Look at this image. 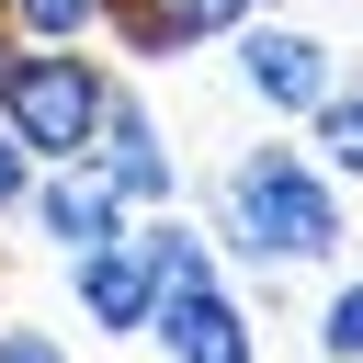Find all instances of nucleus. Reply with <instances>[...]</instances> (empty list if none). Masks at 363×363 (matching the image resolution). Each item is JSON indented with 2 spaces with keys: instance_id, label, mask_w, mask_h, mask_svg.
I'll return each mask as SVG.
<instances>
[{
  "instance_id": "f257e3e1",
  "label": "nucleus",
  "mask_w": 363,
  "mask_h": 363,
  "mask_svg": "<svg viewBox=\"0 0 363 363\" xmlns=\"http://www.w3.org/2000/svg\"><path fill=\"white\" fill-rule=\"evenodd\" d=\"M204 238H216V261H238V272H318V261L352 250V193H340L295 136H261V147H238V159L204 182Z\"/></svg>"
},
{
  "instance_id": "f03ea898",
  "label": "nucleus",
  "mask_w": 363,
  "mask_h": 363,
  "mask_svg": "<svg viewBox=\"0 0 363 363\" xmlns=\"http://www.w3.org/2000/svg\"><path fill=\"white\" fill-rule=\"evenodd\" d=\"M102 102H113V68L91 45H23L11 57V91H0V125H11V147L34 170H57V159H91Z\"/></svg>"
},
{
  "instance_id": "7ed1b4c3",
  "label": "nucleus",
  "mask_w": 363,
  "mask_h": 363,
  "mask_svg": "<svg viewBox=\"0 0 363 363\" xmlns=\"http://www.w3.org/2000/svg\"><path fill=\"white\" fill-rule=\"evenodd\" d=\"M91 170L113 182V204H125V216H170V204H182V159H170V125L147 113V91H136V79H113V102H102Z\"/></svg>"
},
{
  "instance_id": "20e7f679",
  "label": "nucleus",
  "mask_w": 363,
  "mask_h": 363,
  "mask_svg": "<svg viewBox=\"0 0 363 363\" xmlns=\"http://www.w3.org/2000/svg\"><path fill=\"white\" fill-rule=\"evenodd\" d=\"M227 45H238V91H250L261 113H284V125H306V113L329 102V79H340V57H329L306 23H272V11L238 23Z\"/></svg>"
},
{
  "instance_id": "39448f33",
  "label": "nucleus",
  "mask_w": 363,
  "mask_h": 363,
  "mask_svg": "<svg viewBox=\"0 0 363 363\" xmlns=\"http://www.w3.org/2000/svg\"><path fill=\"white\" fill-rule=\"evenodd\" d=\"M272 0H102V34L113 57L159 68V57H193V45H227L238 23H261Z\"/></svg>"
},
{
  "instance_id": "423d86ee",
  "label": "nucleus",
  "mask_w": 363,
  "mask_h": 363,
  "mask_svg": "<svg viewBox=\"0 0 363 363\" xmlns=\"http://www.w3.org/2000/svg\"><path fill=\"white\" fill-rule=\"evenodd\" d=\"M23 227L57 238V250H102V238H125L136 216L113 204V182H102L91 159H57V170H34V193H23Z\"/></svg>"
},
{
  "instance_id": "0eeeda50",
  "label": "nucleus",
  "mask_w": 363,
  "mask_h": 363,
  "mask_svg": "<svg viewBox=\"0 0 363 363\" xmlns=\"http://www.w3.org/2000/svg\"><path fill=\"white\" fill-rule=\"evenodd\" d=\"M147 340H159L170 363H261V329H250V306H238L227 284L159 295V306H147Z\"/></svg>"
},
{
  "instance_id": "6e6552de",
  "label": "nucleus",
  "mask_w": 363,
  "mask_h": 363,
  "mask_svg": "<svg viewBox=\"0 0 363 363\" xmlns=\"http://www.w3.org/2000/svg\"><path fill=\"white\" fill-rule=\"evenodd\" d=\"M68 306L102 329V340H147V306H159V284H147V261H136V238H102V250H68Z\"/></svg>"
},
{
  "instance_id": "1a4fd4ad",
  "label": "nucleus",
  "mask_w": 363,
  "mask_h": 363,
  "mask_svg": "<svg viewBox=\"0 0 363 363\" xmlns=\"http://www.w3.org/2000/svg\"><path fill=\"white\" fill-rule=\"evenodd\" d=\"M125 238H136V261H147V284H159V295H193V284H227L216 238H204V227H182V216H136Z\"/></svg>"
},
{
  "instance_id": "9d476101",
  "label": "nucleus",
  "mask_w": 363,
  "mask_h": 363,
  "mask_svg": "<svg viewBox=\"0 0 363 363\" xmlns=\"http://www.w3.org/2000/svg\"><path fill=\"white\" fill-rule=\"evenodd\" d=\"M306 159H318V170H329L340 193L363 182V102H352V91H329V102L306 113Z\"/></svg>"
},
{
  "instance_id": "9b49d317",
  "label": "nucleus",
  "mask_w": 363,
  "mask_h": 363,
  "mask_svg": "<svg viewBox=\"0 0 363 363\" xmlns=\"http://www.w3.org/2000/svg\"><path fill=\"white\" fill-rule=\"evenodd\" d=\"M0 23L23 45H91L102 34V0H0Z\"/></svg>"
},
{
  "instance_id": "f8f14e48",
  "label": "nucleus",
  "mask_w": 363,
  "mask_h": 363,
  "mask_svg": "<svg viewBox=\"0 0 363 363\" xmlns=\"http://www.w3.org/2000/svg\"><path fill=\"white\" fill-rule=\"evenodd\" d=\"M318 363H363V272H340L318 295Z\"/></svg>"
},
{
  "instance_id": "ddd939ff",
  "label": "nucleus",
  "mask_w": 363,
  "mask_h": 363,
  "mask_svg": "<svg viewBox=\"0 0 363 363\" xmlns=\"http://www.w3.org/2000/svg\"><path fill=\"white\" fill-rule=\"evenodd\" d=\"M0 363H68V340H57V329H23V318H0Z\"/></svg>"
},
{
  "instance_id": "4468645a",
  "label": "nucleus",
  "mask_w": 363,
  "mask_h": 363,
  "mask_svg": "<svg viewBox=\"0 0 363 363\" xmlns=\"http://www.w3.org/2000/svg\"><path fill=\"white\" fill-rule=\"evenodd\" d=\"M23 193H34V159H23V147H11V125H0V227L23 216Z\"/></svg>"
},
{
  "instance_id": "2eb2a0df",
  "label": "nucleus",
  "mask_w": 363,
  "mask_h": 363,
  "mask_svg": "<svg viewBox=\"0 0 363 363\" xmlns=\"http://www.w3.org/2000/svg\"><path fill=\"white\" fill-rule=\"evenodd\" d=\"M11 57H23V34H11V23H0V91H11Z\"/></svg>"
},
{
  "instance_id": "dca6fc26",
  "label": "nucleus",
  "mask_w": 363,
  "mask_h": 363,
  "mask_svg": "<svg viewBox=\"0 0 363 363\" xmlns=\"http://www.w3.org/2000/svg\"><path fill=\"white\" fill-rule=\"evenodd\" d=\"M329 91H352V102H363V57H352V68H340V79H329Z\"/></svg>"
}]
</instances>
